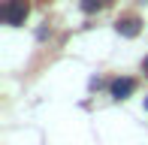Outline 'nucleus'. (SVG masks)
<instances>
[{
  "label": "nucleus",
  "mask_w": 148,
  "mask_h": 145,
  "mask_svg": "<svg viewBox=\"0 0 148 145\" xmlns=\"http://www.w3.org/2000/svg\"><path fill=\"white\" fill-rule=\"evenodd\" d=\"M109 91H112V97H115V100H124V97H130L133 91H136V82H133V79H115Z\"/></svg>",
  "instance_id": "obj_2"
},
{
  "label": "nucleus",
  "mask_w": 148,
  "mask_h": 145,
  "mask_svg": "<svg viewBox=\"0 0 148 145\" xmlns=\"http://www.w3.org/2000/svg\"><path fill=\"white\" fill-rule=\"evenodd\" d=\"M27 12H30V3H27V0H9V3L3 6V21L12 24V27H18V24H24Z\"/></svg>",
  "instance_id": "obj_1"
},
{
  "label": "nucleus",
  "mask_w": 148,
  "mask_h": 145,
  "mask_svg": "<svg viewBox=\"0 0 148 145\" xmlns=\"http://www.w3.org/2000/svg\"><path fill=\"white\" fill-rule=\"evenodd\" d=\"M145 72H148V57H145Z\"/></svg>",
  "instance_id": "obj_5"
},
{
  "label": "nucleus",
  "mask_w": 148,
  "mask_h": 145,
  "mask_svg": "<svg viewBox=\"0 0 148 145\" xmlns=\"http://www.w3.org/2000/svg\"><path fill=\"white\" fill-rule=\"evenodd\" d=\"M139 24H142V21H139L136 15H127V18H118L115 27H118L121 36H136V34H139Z\"/></svg>",
  "instance_id": "obj_3"
},
{
  "label": "nucleus",
  "mask_w": 148,
  "mask_h": 145,
  "mask_svg": "<svg viewBox=\"0 0 148 145\" xmlns=\"http://www.w3.org/2000/svg\"><path fill=\"white\" fill-rule=\"evenodd\" d=\"M145 106H148V97H145Z\"/></svg>",
  "instance_id": "obj_6"
},
{
  "label": "nucleus",
  "mask_w": 148,
  "mask_h": 145,
  "mask_svg": "<svg viewBox=\"0 0 148 145\" xmlns=\"http://www.w3.org/2000/svg\"><path fill=\"white\" fill-rule=\"evenodd\" d=\"M106 3H109V0H82V9L85 12H97V9H103Z\"/></svg>",
  "instance_id": "obj_4"
}]
</instances>
